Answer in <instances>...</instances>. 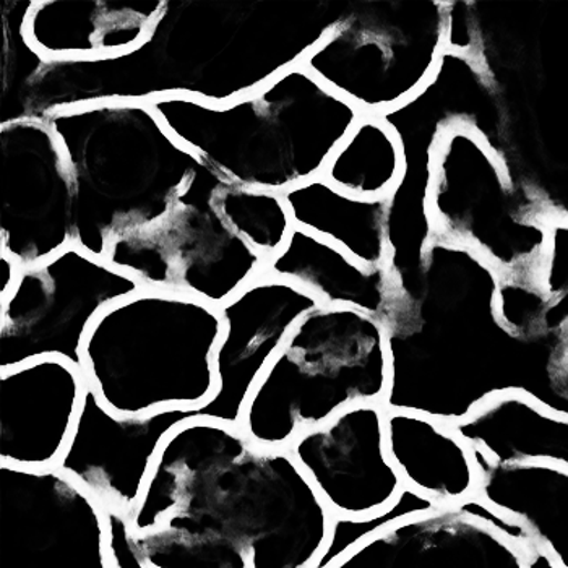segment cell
<instances>
[{
    "mask_svg": "<svg viewBox=\"0 0 568 568\" xmlns=\"http://www.w3.org/2000/svg\"><path fill=\"white\" fill-rule=\"evenodd\" d=\"M333 518L287 448L213 419L168 436L129 515L150 568H314Z\"/></svg>",
    "mask_w": 568,
    "mask_h": 568,
    "instance_id": "obj_1",
    "label": "cell"
},
{
    "mask_svg": "<svg viewBox=\"0 0 568 568\" xmlns=\"http://www.w3.org/2000/svg\"><path fill=\"white\" fill-rule=\"evenodd\" d=\"M349 0H166L131 52L48 61L28 98L27 121L90 104L189 97L226 106L303 64Z\"/></svg>",
    "mask_w": 568,
    "mask_h": 568,
    "instance_id": "obj_2",
    "label": "cell"
},
{
    "mask_svg": "<svg viewBox=\"0 0 568 568\" xmlns=\"http://www.w3.org/2000/svg\"><path fill=\"white\" fill-rule=\"evenodd\" d=\"M500 276L462 245L434 240L416 272L395 280L382 318L390 349L387 412L455 424L490 396L517 392L568 417L557 371L568 333L514 335L497 317Z\"/></svg>",
    "mask_w": 568,
    "mask_h": 568,
    "instance_id": "obj_3",
    "label": "cell"
},
{
    "mask_svg": "<svg viewBox=\"0 0 568 568\" xmlns=\"http://www.w3.org/2000/svg\"><path fill=\"white\" fill-rule=\"evenodd\" d=\"M175 139L224 181L284 194L321 178L363 112L303 64L226 104L152 101Z\"/></svg>",
    "mask_w": 568,
    "mask_h": 568,
    "instance_id": "obj_4",
    "label": "cell"
},
{
    "mask_svg": "<svg viewBox=\"0 0 568 568\" xmlns=\"http://www.w3.org/2000/svg\"><path fill=\"white\" fill-rule=\"evenodd\" d=\"M45 122L72 174L73 245L94 257L106 258L112 241L163 219L205 166L150 103L90 104Z\"/></svg>",
    "mask_w": 568,
    "mask_h": 568,
    "instance_id": "obj_5",
    "label": "cell"
},
{
    "mask_svg": "<svg viewBox=\"0 0 568 568\" xmlns=\"http://www.w3.org/2000/svg\"><path fill=\"white\" fill-rule=\"evenodd\" d=\"M219 307L195 297L143 290L108 308L88 333L85 378L122 416L202 408L216 392Z\"/></svg>",
    "mask_w": 568,
    "mask_h": 568,
    "instance_id": "obj_6",
    "label": "cell"
},
{
    "mask_svg": "<svg viewBox=\"0 0 568 568\" xmlns=\"http://www.w3.org/2000/svg\"><path fill=\"white\" fill-rule=\"evenodd\" d=\"M390 349L381 318L318 306L301 318L245 406L254 444L287 448L297 436L351 406L384 403Z\"/></svg>",
    "mask_w": 568,
    "mask_h": 568,
    "instance_id": "obj_7",
    "label": "cell"
},
{
    "mask_svg": "<svg viewBox=\"0 0 568 568\" xmlns=\"http://www.w3.org/2000/svg\"><path fill=\"white\" fill-rule=\"evenodd\" d=\"M448 0H349L303 65L363 114L405 106L447 52Z\"/></svg>",
    "mask_w": 568,
    "mask_h": 568,
    "instance_id": "obj_8",
    "label": "cell"
},
{
    "mask_svg": "<svg viewBox=\"0 0 568 568\" xmlns=\"http://www.w3.org/2000/svg\"><path fill=\"white\" fill-rule=\"evenodd\" d=\"M507 164L489 136L454 122L438 135L429 191L434 240L469 248L500 278L541 284L547 224L521 213Z\"/></svg>",
    "mask_w": 568,
    "mask_h": 568,
    "instance_id": "obj_9",
    "label": "cell"
},
{
    "mask_svg": "<svg viewBox=\"0 0 568 568\" xmlns=\"http://www.w3.org/2000/svg\"><path fill=\"white\" fill-rule=\"evenodd\" d=\"M221 175L203 166L160 221L112 241L106 261L143 290L220 307L262 275L266 258L234 233L215 205Z\"/></svg>",
    "mask_w": 568,
    "mask_h": 568,
    "instance_id": "obj_10",
    "label": "cell"
},
{
    "mask_svg": "<svg viewBox=\"0 0 568 568\" xmlns=\"http://www.w3.org/2000/svg\"><path fill=\"white\" fill-rule=\"evenodd\" d=\"M140 291L132 275L77 245L22 268L0 301V371L55 357L85 375L83 348L94 322Z\"/></svg>",
    "mask_w": 568,
    "mask_h": 568,
    "instance_id": "obj_11",
    "label": "cell"
},
{
    "mask_svg": "<svg viewBox=\"0 0 568 568\" xmlns=\"http://www.w3.org/2000/svg\"><path fill=\"white\" fill-rule=\"evenodd\" d=\"M3 568H112L104 510L55 468L0 465Z\"/></svg>",
    "mask_w": 568,
    "mask_h": 568,
    "instance_id": "obj_12",
    "label": "cell"
},
{
    "mask_svg": "<svg viewBox=\"0 0 568 568\" xmlns=\"http://www.w3.org/2000/svg\"><path fill=\"white\" fill-rule=\"evenodd\" d=\"M0 252L28 268L73 245L72 174L48 122L0 125Z\"/></svg>",
    "mask_w": 568,
    "mask_h": 568,
    "instance_id": "obj_13",
    "label": "cell"
},
{
    "mask_svg": "<svg viewBox=\"0 0 568 568\" xmlns=\"http://www.w3.org/2000/svg\"><path fill=\"white\" fill-rule=\"evenodd\" d=\"M287 452L335 517L378 514L405 489L388 454L381 403L351 406L297 436Z\"/></svg>",
    "mask_w": 568,
    "mask_h": 568,
    "instance_id": "obj_14",
    "label": "cell"
},
{
    "mask_svg": "<svg viewBox=\"0 0 568 568\" xmlns=\"http://www.w3.org/2000/svg\"><path fill=\"white\" fill-rule=\"evenodd\" d=\"M528 552L469 497L396 521L328 568H528Z\"/></svg>",
    "mask_w": 568,
    "mask_h": 568,
    "instance_id": "obj_15",
    "label": "cell"
},
{
    "mask_svg": "<svg viewBox=\"0 0 568 568\" xmlns=\"http://www.w3.org/2000/svg\"><path fill=\"white\" fill-rule=\"evenodd\" d=\"M318 306L296 284L262 273L219 307L224 333L215 353L219 385L212 402L230 426L242 429L245 406L263 374L301 318Z\"/></svg>",
    "mask_w": 568,
    "mask_h": 568,
    "instance_id": "obj_16",
    "label": "cell"
},
{
    "mask_svg": "<svg viewBox=\"0 0 568 568\" xmlns=\"http://www.w3.org/2000/svg\"><path fill=\"white\" fill-rule=\"evenodd\" d=\"M82 372L55 357L0 371V465L54 468L85 394Z\"/></svg>",
    "mask_w": 568,
    "mask_h": 568,
    "instance_id": "obj_17",
    "label": "cell"
},
{
    "mask_svg": "<svg viewBox=\"0 0 568 568\" xmlns=\"http://www.w3.org/2000/svg\"><path fill=\"white\" fill-rule=\"evenodd\" d=\"M166 0H34L30 43L48 61L101 59L131 52L153 30Z\"/></svg>",
    "mask_w": 568,
    "mask_h": 568,
    "instance_id": "obj_18",
    "label": "cell"
},
{
    "mask_svg": "<svg viewBox=\"0 0 568 568\" xmlns=\"http://www.w3.org/2000/svg\"><path fill=\"white\" fill-rule=\"evenodd\" d=\"M387 445L405 487L438 507L478 496L475 452L450 424L415 412H387Z\"/></svg>",
    "mask_w": 568,
    "mask_h": 568,
    "instance_id": "obj_19",
    "label": "cell"
},
{
    "mask_svg": "<svg viewBox=\"0 0 568 568\" xmlns=\"http://www.w3.org/2000/svg\"><path fill=\"white\" fill-rule=\"evenodd\" d=\"M263 275L296 284L321 306L354 308L381 321L395 294L390 266L367 268L301 227H294L287 244L266 262Z\"/></svg>",
    "mask_w": 568,
    "mask_h": 568,
    "instance_id": "obj_20",
    "label": "cell"
},
{
    "mask_svg": "<svg viewBox=\"0 0 568 568\" xmlns=\"http://www.w3.org/2000/svg\"><path fill=\"white\" fill-rule=\"evenodd\" d=\"M473 450L496 465H552L568 469V417L524 394L490 396L450 424Z\"/></svg>",
    "mask_w": 568,
    "mask_h": 568,
    "instance_id": "obj_21",
    "label": "cell"
},
{
    "mask_svg": "<svg viewBox=\"0 0 568 568\" xmlns=\"http://www.w3.org/2000/svg\"><path fill=\"white\" fill-rule=\"evenodd\" d=\"M475 452L478 496L524 526L536 547L568 568V469L552 465H496Z\"/></svg>",
    "mask_w": 568,
    "mask_h": 568,
    "instance_id": "obj_22",
    "label": "cell"
},
{
    "mask_svg": "<svg viewBox=\"0 0 568 568\" xmlns=\"http://www.w3.org/2000/svg\"><path fill=\"white\" fill-rule=\"evenodd\" d=\"M294 226L329 242L367 268L390 266L388 197L357 199L324 178L284 192Z\"/></svg>",
    "mask_w": 568,
    "mask_h": 568,
    "instance_id": "obj_23",
    "label": "cell"
},
{
    "mask_svg": "<svg viewBox=\"0 0 568 568\" xmlns=\"http://www.w3.org/2000/svg\"><path fill=\"white\" fill-rule=\"evenodd\" d=\"M406 154L398 133L381 115L363 114L329 158L322 178L357 199H387L405 174Z\"/></svg>",
    "mask_w": 568,
    "mask_h": 568,
    "instance_id": "obj_24",
    "label": "cell"
},
{
    "mask_svg": "<svg viewBox=\"0 0 568 568\" xmlns=\"http://www.w3.org/2000/svg\"><path fill=\"white\" fill-rule=\"evenodd\" d=\"M34 0L2 2V111L0 125L27 121L31 87L48 59L30 43L28 17Z\"/></svg>",
    "mask_w": 568,
    "mask_h": 568,
    "instance_id": "obj_25",
    "label": "cell"
},
{
    "mask_svg": "<svg viewBox=\"0 0 568 568\" xmlns=\"http://www.w3.org/2000/svg\"><path fill=\"white\" fill-rule=\"evenodd\" d=\"M215 205L227 226L247 241L266 261L290 241L293 219L283 194L231 184L220 189Z\"/></svg>",
    "mask_w": 568,
    "mask_h": 568,
    "instance_id": "obj_26",
    "label": "cell"
},
{
    "mask_svg": "<svg viewBox=\"0 0 568 568\" xmlns=\"http://www.w3.org/2000/svg\"><path fill=\"white\" fill-rule=\"evenodd\" d=\"M436 507L438 505L405 487L398 499L378 514L361 518L335 517L333 518L328 545L314 568L332 567L333 564L338 562L346 554L366 542L367 539L381 532L382 529L388 528V526L403 520V518L413 517V515L423 514V511H429Z\"/></svg>",
    "mask_w": 568,
    "mask_h": 568,
    "instance_id": "obj_27",
    "label": "cell"
},
{
    "mask_svg": "<svg viewBox=\"0 0 568 568\" xmlns=\"http://www.w3.org/2000/svg\"><path fill=\"white\" fill-rule=\"evenodd\" d=\"M547 251L541 284L549 307L545 317L546 333H568V220L547 223Z\"/></svg>",
    "mask_w": 568,
    "mask_h": 568,
    "instance_id": "obj_28",
    "label": "cell"
},
{
    "mask_svg": "<svg viewBox=\"0 0 568 568\" xmlns=\"http://www.w3.org/2000/svg\"><path fill=\"white\" fill-rule=\"evenodd\" d=\"M549 300L539 284L500 278L496 311L500 324L524 338L546 335L545 317Z\"/></svg>",
    "mask_w": 568,
    "mask_h": 568,
    "instance_id": "obj_29",
    "label": "cell"
},
{
    "mask_svg": "<svg viewBox=\"0 0 568 568\" xmlns=\"http://www.w3.org/2000/svg\"><path fill=\"white\" fill-rule=\"evenodd\" d=\"M106 521V550L112 568H150L136 546L129 515L115 508H104Z\"/></svg>",
    "mask_w": 568,
    "mask_h": 568,
    "instance_id": "obj_30",
    "label": "cell"
},
{
    "mask_svg": "<svg viewBox=\"0 0 568 568\" xmlns=\"http://www.w3.org/2000/svg\"><path fill=\"white\" fill-rule=\"evenodd\" d=\"M20 272H22V266L19 265V262L0 252V301L6 300L12 293L19 282Z\"/></svg>",
    "mask_w": 568,
    "mask_h": 568,
    "instance_id": "obj_31",
    "label": "cell"
},
{
    "mask_svg": "<svg viewBox=\"0 0 568 568\" xmlns=\"http://www.w3.org/2000/svg\"><path fill=\"white\" fill-rule=\"evenodd\" d=\"M528 568H559L554 560L539 547H532L528 552Z\"/></svg>",
    "mask_w": 568,
    "mask_h": 568,
    "instance_id": "obj_32",
    "label": "cell"
},
{
    "mask_svg": "<svg viewBox=\"0 0 568 568\" xmlns=\"http://www.w3.org/2000/svg\"><path fill=\"white\" fill-rule=\"evenodd\" d=\"M557 384H559L560 392L568 398V349L560 361L559 371H557Z\"/></svg>",
    "mask_w": 568,
    "mask_h": 568,
    "instance_id": "obj_33",
    "label": "cell"
}]
</instances>
